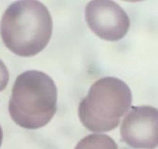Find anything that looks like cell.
<instances>
[{
	"label": "cell",
	"mask_w": 158,
	"mask_h": 149,
	"mask_svg": "<svg viewBox=\"0 0 158 149\" xmlns=\"http://www.w3.org/2000/svg\"><path fill=\"white\" fill-rule=\"evenodd\" d=\"M85 19L91 30L110 42L123 39L130 28L127 12L114 1L94 0L85 7Z\"/></svg>",
	"instance_id": "obj_4"
},
{
	"label": "cell",
	"mask_w": 158,
	"mask_h": 149,
	"mask_svg": "<svg viewBox=\"0 0 158 149\" xmlns=\"http://www.w3.org/2000/svg\"><path fill=\"white\" fill-rule=\"evenodd\" d=\"M10 80V74L5 63L0 59V92L5 90Z\"/></svg>",
	"instance_id": "obj_7"
},
{
	"label": "cell",
	"mask_w": 158,
	"mask_h": 149,
	"mask_svg": "<svg viewBox=\"0 0 158 149\" xmlns=\"http://www.w3.org/2000/svg\"><path fill=\"white\" fill-rule=\"evenodd\" d=\"M122 141L135 149H155L158 145V110L152 106L134 107L125 115Z\"/></svg>",
	"instance_id": "obj_5"
},
{
	"label": "cell",
	"mask_w": 158,
	"mask_h": 149,
	"mask_svg": "<svg viewBox=\"0 0 158 149\" xmlns=\"http://www.w3.org/2000/svg\"><path fill=\"white\" fill-rule=\"evenodd\" d=\"M52 17L40 1L25 0L10 4L0 23L6 47L20 57H32L45 49L52 34Z\"/></svg>",
	"instance_id": "obj_1"
},
{
	"label": "cell",
	"mask_w": 158,
	"mask_h": 149,
	"mask_svg": "<svg viewBox=\"0 0 158 149\" xmlns=\"http://www.w3.org/2000/svg\"><path fill=\"white\" fill-rule=\"evenodd\" d=\"M2 142H3V130L1 126H0V146L2 144Z\"/></svg>",
	"instance_id": "obj_8"
},
{
	"label": "cell",
	"mask_w": 158,
	"mask_h": 149,
	"mask_svg": "<svg viewBox=\"0 0 158 149\" xmlns=\"http://www.w3.org/2000/svg\"><path fill=\"white\" fill-rule=\"evenodd\" d=\"M132 105L131 89L117 78H102L92 84L79 104V118L85 128L100 133L116 129Z\"/></svg>",
	"instance_id": "obj_3"
},
{
	"label": "cell",
	"mask_w": 158,
	"mask_h": 149,
	"mask_svg": "<svg viewBox=\"0 0 158 149\" xmlns=\"http://www.w3.org/2000/svg\"><path fill=\"white\" fill-rule=\"evenodd\" d=\"M58 92L53 79L44 72L26 71L14 81L9 101L12 121L27 129L48 125L57 111Z\"/></svg>",
	"instance_id": "obj_2"
},
{
	"label": "cell",
	"mask_w": 158,
	"mask_h": 149,
	"mask_svg": "<svg viewBox=\"0 0 158 149\" xmlns=\"http://www.w3.org/2000/svg\"><path fill=\"white\" fill-rule=\"evenodd\" d=\"M75 149H118L110 136L105 134H91L81 139Z\"/></svg>",
	"instance_id": "obj_6"
}]
</instances>
